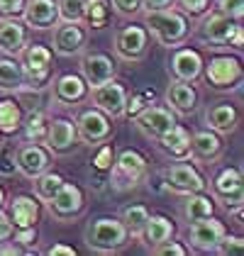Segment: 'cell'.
<instances>
[{
    "mask_svg": "<svg viewBox=\"0 0 244 256\" xmlns=\"http://www.w3.org/2000/svg\"><path fill=\"white\" fill-rule=\"evenodd\" d=\"M203 56L200 52L196 49H176L171 54V61H168V71L174 74L176 80H186V83H196V80L203 76Z\"/></svg>",
    "mask_w": 244,
    "mask_h": 256,
    "instance_id": "obj_16",
    "label": "cell"
},
{
    "mask_svg": "<svg viewBox=\"0 0 244 256\" xmlns=\"http://www.w3.org/2000/svg\"><path fill=\"white\" fill-rule=\"evenodd\" d=\"M162 176H164V186H166L171 193H176V196L205 193V188H208V183H205V178L200 176V171H198L193 164H188V161L171 164Z\"/></svg>",
    "mask_w": 244,
    "mask_h": 256,
    "instance_id": "obj_7",
    "label": "cell"
},
{
    "mask_svg": "<svg viewBox=\"0 0 244 256\" xmlns=\"http://www.w3.org/2000/svg\"><path fill=\"white\" fill-rule=\"evenodd\" d=\"M49 256H76V249L74 246H66V244H54L52 249H46Z\"/></svg>",
    "mask_w": 244,
    "mask_h": 256,
    "instance_id": "obj_48",
    "label": "cell"
},
{
    "mask_svg": "<svg viewBox=\"0 0 244 256\" xmlns=\"http://www.w3.org/2000/svg\"><path fill=\"white\" fill-rule=\"evenodd\" d=\"M220 12L230 15L232 20H242L244 15V0H218Z\"/></svg>",
    "mask_w": 244,
    "mask_h": 256,
    "instance_id": "obj_40",
    "label": "cell"
},
{
    "mask_svg": "<svg viewBox=\"0 0 244 256\" xmlns=\"http://www.w3.org/2000/svg\"><path fill=\"white\" fill-rule=\"evenodd\" d=\"M146 174V158L134 152V149H124L115 161V166H110V183L115 190H130L134 188Z\"/></svg>",
    "mask_w": 244,
    "mask_h": 256,
    "instance_id": "obj_4",
    "label": "cell"
},
{
    "mask_svg": "<svg viewBox=\"0 0 244 256\" xmlns=\"http://www.w3.org/2000/svg\"><path fill=\"white\" fill-rule=\"evenodd\" d=\"M81 76L88 83V88H96L100 83L115 78V64L108 54L100 52H90V54H83L81 59Z\"/></svg>",
    "mask_w": 244,
    "mask_h": 256,
    "instance_id": "obj_19",
    "label": "cell"
},
{
    "mask_svg": "<svg viewBox=\"0 0 244 256\" xmlns=\"http://www.w3.org/2000/svg\"><path fill=\"white\" fill-rule=\"evenodd\" d=\"M220 154H222V139L218 132L203 130L190 137V156L193 158H198L203 164H212Z\"/></svg>",
    "mask_w": 244,
    "mask_h": 256,
    "instance_id": "obj_24",
    "label": "cell"
},
{
    "mask_svg": "<svg viewBox=\"0 0 244 256\" xmlns=\"http://www.w3.org/2000/svg\"><path fill=\"white\" fill-rule=\"evenodd\" d=\"M156 100V93L152 90V88H144L140 93H134L132 98H127V105H124V115H130V118H134L137 112H142L146 105H152Z\"/></svg>",
    "mask_w": 244,
    "mask_h": 256,
    "instance_id": "obj_37",
    "label": "cell"
},
{
    "mask_svg": "<svg viewBox=\"0 0 244 256\" xmlns=\"http://www.w3.org/2000/svg\"><path fill=\"white\" fill-rule=\"evenodd\" d=\"M27 88V76L18 59H0V90L5 93H22Z\"/></svg>",
    "mask_w": 244,
    "mask_h": 256,
    "instance_id": "obj_28",
    "label": "cell"
},
{
    "mask_svg": "<svg viewBox=\"0 0 244 256\" xmlns=\"http://www.w3.org/2000/svg\"><path fill=\"white\" fill-rule=\"evenodd\" d=\"M215 212V200L208 198L205 193H190L186 196V202H183V215L188 222H196V220H203V217H210Z\"/></svg>",
    "mask_w": 244,
    "mask_h": 256,
    "instance_id": "obj_30",
    "label": "cell"
},
{
    "mask_svg": "<svg viewBox=\"0 0 244 256\" xmlns=\"http://www.w3.org/2000/svg\"><path fill=\"white\" fill-rule=\"evenodd\" d=\"M154 254L156 256H186L188 254V249L181 246L178 242L166 239V242H162V244H156V246H154Z\"/></svg>",
    "mask_w": 244,
    "mask_h": 256,
    "instance_id": "obj_42",
    "label": "cell"
},
{
    "mask_svg": "<svg viewBox=\"0 0 244 256\" xmlns=\"http://www.w3.org/2000/svg\"><path fill=\"white\" fill-rule=\"evenodd\" d=\"M112 15V5L110 0H86V8H83V22L93 30H102Z\"/></svg>",
    "mask_w": 244,
    "mask_h": 256,
    "instance_id": "obj_31",
    "label": "cell"
},
{
    "mask_svg": "<svg viewBox=\"0 0 244 256\" xmlns=\"http://www.w3.org/2000/svg\"><path fill=\"white\" fill-rule=\"evenodd\" d=\"M134 124H137V130L142 132L144 137L149 139H156L166 134L174 124H176V115L168 110V108H164V105H146L142 112H137L134 115Z\"/></svg>",
    "mask_w": 244,
    "mask_h": 256,
    "instance_id": "obj_13",
    "label": "cell"
},
{
    "mask_svg": "<svg viewBox=\"0 0 244 256\" xmlns=\"http://www.w3.org/2000/svg\"><path fill=\"white\" fill-rule=\"evenodd\" d=\"M59 22H83L86 0H59Z\"/></svg>",
    "mask_w": 244,
    "mask_h": 256,
    "instance_id": "obj_36",
    "label": "cell"
},
{
    "mask_svg": "<svg viewBox=\"0 0 244 256\" xmlns=\"http://www.w3.org/2000/svg\"><path fill=\"white\" fill-rule=\"evenodd\" d=\"M222 234H224V224L218 222L212 215L190 222V230H188L190 246H196L198 252H215V246L222 239Z\"/></svg>",
    "mask_w": 244,
    "mask_h": 256,
    "instance_id": "obj_18",
    "label": "cell"
},
{
    "mask_svg": "<svg viewBox=\"0 0 244 256\" xmlns=\"http://www.w3.org/2000/svg\"><path fill=\"white\" fill-rule=\"evenodd\" d=\"M83 236H86V244L98 254H112V252L122 249L130 239L122 220H115V217H100V220L90 222Z\"/></svg>",
    "mask_w": 244,
    "mask_h": 256,
    "instance_id": "obj_2",
    "label": "cell"
},
{
    "mask_svg": "<svg viewBox=\"0 0 244 256\" xmlns=\"http://www.w3.org/2000/svg\"><path fill=\"white\" fill-rule=\"evenodd\" d=\"M242 249H244L242 236L227 234V232H224L222 239H220V242H218V246H215V252H218V254H222V256H240L242 254Z\"/></svg>",
    "mask_w": 244,
    "mask_h": 256,
    "instance_id": "obj_38",
    "label": "cell"
},
{
    "mask_svg": "<svg viewBox=\"0 0 244 256\" xmlns=\"http://www.w3.org/2000/svg\"><path fill=\"white\" fill-rule=\"evenodd\" d=\"M27 44V27L18 18H0V52L18 56Z\"/></svg>",
    "mask_w": 244,
    "mask_h": 256,
    "instance_id": "obj_23",
    "label": "cell"
},
{
    "mask_svg": "<svg viewBox=\"0 0 244 256\" xmlns=\"http://www.w3.org/2000/svg\"><path fill=\"white\" fill-rule=\"evenodd\" d=\"M24 0H0V18H18L22 15Z\"/></svg>",
    "mask_w": 244,
    "mask_h": 256,
    "instance_id": "obj_44",
    "label": "cell"
},
{
    "mask_svg": "<svg viewBox=\"0 0 244 256\" xmlns=\"http://www.w3.org/2000/svg\"><path fill=\"white\" fill-rule=\"evenodd\" d=\"M49 166H52V154L42 146L40 142H30L27 139L24 144L18 146V152H15V168L24 178L34 180L40 174L49 171Z\"/></svg>",
    "mask_w": 244,
    "mask_h": 256,
    "instance_id": "obj_10",
    "label": "cell"
},
{
    "mask_svg": "<svg viewBox=\"0 0 244 256\" xmlns=\"http://www.w3.org/2000/svg\"><path fill=\"white\" fill-rule=\"evenodd\" d=\"M22 15L32 30H52L59 22V8L54 0H24Z\"/></svg>",
    "mask_w": 244,
    "mask_h": 256,
    "instance_id": "obj_20",
    "label": "cell"
},
{
    "mask_svg": "<svg viewBox=\"0 0 244 256\" xmlns=\"http://www.w3.org/2000/svg\"><path fill=\"white\" fill-rule=\"evenodd\" d=\"M90 98L96 102V108L105 112L108 118H122L124 115V105H127V90L124 86H120L118 80H108L93 88Z\"/></svg>",
    "mask_w": 244,
    "mask_h": 256,
    "instance_id": "obj_14",
    "label": "cell"
},
{
    "mask_svg": "<svg viewBox=\"0 0 244 256\" xmlns=\"http://www.w3.org/2000/svg\"><path fill=\"white\" fill-rule=\"evenodd\" d=\"M2 205H5V190L0 188V210H2Z\"/></svg>",
    "mask_w": 244,
    "mask_h": 256,
    "instance_id": "obj_49",
    "label": "cell"
},
{
    "mask_svg": "<svg viewBox=\"0 0 244 256\" xmlns=\"http://www.w3.org/2000/svg\"><path fill=\"white\" fill-rule=\"evenodd\" d=\"M76 127L74 122L66 118H56L46 122V134H44V144L52 154H68L76 146Z\"/></svg>",
    "mask_w": 244,
    "mask_h": 256,
    "instance_id": "obj_17",
    "label": "cell"
},
{
    "mask_svg": "<svg viewBox=\"0 0 244 256\" xmlns=\"http://www.w3.org/2000/svg\"><path fill=\"white\" fill-rule=\"evenodd\" d=\"M61 186H64V178L59 174H54V171H44L40 176L34 178V196L37 200L42 202H49L52 198L56 196V190H59Z\"/></svg>",
    "mask_w": 244,
    "mask_h": 256,
    "instance_id": "obj_34",
    "label": "cell"
},
{
    "mask_svg": "<svg viewBox=\"0 0 244 256\" xmlns=\"http://www.w3.org/2000/svg\"><path fill=\"white\" fill-rule=\"evenodd\" d=\"M122 18H134L140 10H142V0H112L110 2Z\"/></svg>",
    "mask_w": 244,
    "mask_h": 256,
    "instance_id": "obj_41",
    "label": "cell"
},
{
    "mask_svg": "<svg viewBox=\"0 0 244 256\" xmlns=\"http://www.w3.org/2000/svg\"><path fill=\"white\" fill-rule=\"evenodd\" d=\"M149 49V32L140 24H127L115 34V54L122 61H142Z\"/></svg>",
    "mask_w": 244,
    "mask_h": 256,
    "instance_id": "obj_11",
    "label": "cell"
},
{
    "mask_svg": "<svg viewBox=\"0 0 244 256\" xmlns=\"http://www.w3.org/2000/svg\"><path fill=\"white\" fill-rule=\"evenodd\" d=\"M88 98V83L78 74H64L54 80V100L61 105H78Z\"/></svg>",
    "mask_w": 244,
    "mask_h": 256,
    "instance_id": "obj_22",
    "label": "cell"
},
{
    "mask_svg": "<svg viewBox=\"0 0 244 256\" xmlns=\"http://www.w3.org/2000/svg\"><path fill=\"white\" fill-rule=\"evenodd\" d=\"M76 127V137L81 139L83 144H102L112 137V124H110V118L100 112L98 108H90V110H81L78 118L74 122Z\"/></svg>",
    "mask_w": 244,
    "mask_h": 256,
    "instance_id": "obj_8",
    "label": "cell"
},
{
    "mask_svg": "<svg viewBox=\"0 0 244 256\" xmlns=\"http://www.w3.org/2000/svg\"><path fill=\"white\" fill-rule=\"evenodd\" d=\"M178 5L183 8L186 15H205L210 0H178Z\"/></svg>",
    "mask_w": 244,
    "mask_h": 256,
    "instance_id": "obj_45",
    "label": "cell"
},
{
    "mask_svg": "<svg viewBox=\"0 0 244 256\" xmlns=\"http://www.w3.org/2000/svg\"><path fill=\"white\" fill-rule=\"evenodd\" d=\"M166 105L174 115H190L198 105V93L186 80H171L166 88Z\"/></svg>",
    "mask_w": 244,
    "mask_h": 256,
    "instance_id": "obj_21",
    "label": "cell"
},
{
    "mask_svg": "<svg viewBox=\"0 0 244 256\" xmlns=\"http://www.w3.org/2000/svg\"><path fill=\"white\" fill-rule=\"evenodd\" d=\"M18 56H20L18 61L22 64V71L27 76V88L40 90L52 74V49H46L42 44H30V46L24 44Z\"/></svg>",
    "mask_w": 244,
    "mask_h": 256,
    "instance_id": "obj_5",
    "label": "cell"
},
{
    "mask_svg": "<svg viewBox=\"0 0 244 256\" xmlns=\"http://www.w3.org/2000/svg\"><path fill=\"white\" fill-rule=\"evenodd\" d=\"M198 37L205 44H232L237 49H242L244 44V30L240 27V20H232L230 15H224L220 10L210 12L198 27Z\"/></svg>",
    "mask_w": 244,
    "mask_h": 256,
    "instance_id": "obj_3",
    "label": "cell"
},
{
    "mask_svg": "<svg viewBox=\"0 0 244 256\" xmlns=\"http://www.w3.org/2000/svg\"><path fill=\"white\" fill-rule=\"evenodd\" d=\"M10 222L15 230L20 227H34L37 217H40V202L32 196H18L10 200Z\"/></svg>",
    "mask_w": 244,
    "mask_h": 256,
    "instance_id": "obj_26",
    "label": "cell"
},
{
    "mask_svg": "<svg viewBox=\"0 0 244 256\" xmlns=\"http://www.w3.org/2000/svg\"><path fill=\"white\" fill-rule=\"evenodd\" d=\"M203 74L208 83L215 90H230V88H240L242 83V64L237 56L230 54H218L212 59L203 64Z\"/></svg>",
    "mask_w": 244,
    "mask_h": 256,
    "instance_id": "obj_6",
    "label": "cell"
},
{
    "mask_svg": "<svg viewBox=\"0 0 244 256\" xmlns=\"http://www.w3.org/2000/svg\"><path fill=\"white\" fill-rule=\"evenodd\" d=\"M174 232H176V230H174V222H171L168 217L149 215V220H146V224H144V230H142V236L146 239V244L156 246V244H162L166 239H171Z\"/></svg>",
    "mask_w": 244,
    "mask_h": 256,
    "instance_id": "obj_29",
    "label": "cell"
},
{
    "mask_svg": "<svg viewBox=\"0 0 244 256\" xmlns=\"http://www.w3.org/2000/svg\"><path fill=\"white\" fill-rule=\"evenodd\" d=\"M120 220L130 236H142L144 224H146V220H149V210H146L144 205H127V208L122 210Z\"/></svg>",
    "mask_w": 244,
    "mask_h": 256,
    "instance_id": "obj_33",
    "label": "cell"
},
{
    "mask_svg": "<svg viewBox=\"0 0 244 256\" xmlns=\"http://www.w3.org/2000/svg\"><path fill=\"white\" fill-rule=\"evenodd\" d=\"M54 52L59 56H74L81 54L86 46V30L81 27V22H56L54 24Z\"/></svg>",
    "mask_w": 244,
    "mask_h": 256,
    "instance_id": "obj_15",
    "label": "cell"
},
{
    "mask_svg": "<svg viewBox=\"0 0 244 256\" xmlns=\"http://www.w3.org/2000/svg\"><path fill=\"white\" fill-rule=\"evenodd\" d=\"M212 193H215V198L222 202L230 212L242 208V200H244L242 168H237V166L222 168L218 176L212 178Z\"/></svg>",
    "mask_w": 244,
    "mask_h": 256,
    "instance_id": "obj_9",
    "label": "cell"
},
{
    "mask_svg": "<svg viewBox=\"0 0 244 256\" xmlns=\"http://www.w3.org/2000/svg\"><path fill=\"white\" fill-rule=\"evenodd\" d=\"M174 2L176 0H142V8L146 12H152V10H164V8H174Z\"/></svg>",
    "mask_w": 244,
    "mask_h": 256,
    "instance_id": "obj_47",
    "label": "cell"
},
{
    "mask_svg": "<svg viewBox=\"0 0 244 256\" xmlns=\"http://www.w3.org/2000/svg\"><path fill=\"white\" fill-rule=\"evenodd\" d=\"M24 122V134L30 142H44V134H46V115H44V110H32L27 120L22 118Z\"/></svg>",
    "mask_w": 244,
    "mask_h": 256,
    "instance_id": "obj_35",
    "label": "cell"
},
{
    "mask_svg": "<svg viewBox=\"0 0 244 256\" xmlns=\"http://www.w3.org/2000/svg\"><path fill=\"white\" fill-rule=\"evenodd\" d=\"M22 108L18 100H0V134H15L22 124Z\"/></svg>",
    "mask_w": 244,
    "mask_h": 256,
    "instance_id": "obj_32",
    "label": "cell"
},
{
    "mask_svg": "<svg viewBox=\"0 0 244 256\" xmlns=\"http://www.w3.org/2000/svg\"><path fill=\"white\" fill-rule=\"evenodd\" d=\"M15 232V227H12V222H10V217L5 215L2 210H0V244H5L10 236Z\"/></svg>",
    "mask_w": 244,
    "mask_h": 256,
    "instance_id": "obj_46",
    "label": "cell"
},
{
    "mask_svg": "<svg viewBox=\"0 0 244 256\" xmlns=\"http://www.w3.org/2000/svg\"><path fill=\"white\" fill-rule=\"evenodd\" d=\"M205 124L218 134H230L240 124V110L232 102H218L205 112Z\"/></svg>",
    "mask_w": 244,
    "mask_h": 256,
    "instance_id": "obj_25",
    "label": "cell"
},
{
    "mask_svg": "<svg viewBox=\"0 0 244 256\" xmlns=\"http://www.w3.org/2000/svg\"><path fill=\"white\" fill-rule=\"evenodd\" d=\"M83 205H86L83 190L76 183H66V180H64V186L56 190V196L46 202L52 217L59 220V222H68V220L78 217L83 210Z\"/></svg>",
    "mask_w": 244,
    "mask_h": 256,
    "instance_id": "obj_12",
    "label": "cell"
},
{
    "mask_svg": "<svg viewBox=\"0 0 244 256\" xmlns=\"http://www.w3.org/2000/svg\"><path fill=\"white\" fill-rule=\"evenodd\" d=\"M15 244L30 252L32 244H37V230H34V227H20V230L15 232Z\"/></svg>",
    "mask_w": 244,
    "mask_h": 256,
    "instance_id": "obj_43",
    "label": "cell"
},
{
    "mask_svg": "<svg viewBox=\"0 0 244 256\" xmlns=\"http://www.w3.org/2000/svg\"><path fill=\"white\" fill-rule=\"evenodd\" d=\"M110 166H112V146L110 144H102L100 149H98V154H96V158H93V168L105 174V171H110Z\"/></svg>",
    "mask_w": 244,
    "mask_h": 256,
    "instance_id": "obj_39",
    "label": "cell"
},
{
    "mask_svg": "<svg viewBox=\"0 0 244 256\" xmlns=\"http://www.w3.org/2000/svg\"><path fill=\"white\" fill-rule=\"evenodd\" d=\"M144 22H146L144 30L164 46H178L190 34V24L186 20V15L174 8L152 10V12H146Z\"/></svg>",
    "mask_w": 244,
    "mask_h": 256,
    "instance_id": "obj_1",
    "label": "cell"
},
{
    "mask_svg": "<svg viewBox=\"0 0 244 256\" xmlns=\"http://www.w3.org/2000/svg\"><path fill=\"white\" fill-rule=\"evenodd\" d=\"M156 142H159V146L164 152L171 158H176V161H186L190 156V134H188V130H183L181 124H174Z\"/></svg>",
    "mask_w": 244,
    "mask_h": 256,
    "instance_id": "obj_27",
    "label": "cell"
}]
</instances>
